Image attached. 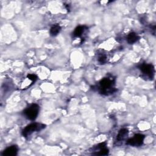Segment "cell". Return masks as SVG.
<instances>
[{
  "mask_svg": "<svg viewBox=\"0 0 156 156\" xmlns=\"http://www.w3.org/2000/svg\"><path fill=\"white\" fill-rule=\"evenodd\" d=\"M109 150L106 147L101 148V149L100 150V151L97 152H96L93 154L94 155H107L109 154Z\"/></svg>",
  "mask_w": 156,
  "mask_h": 156,
  "instance_id": "cell-11",
  "label": "cell"
},
{
  "mask_svg": "<svg viewBox=\"0 0 156 156\" xmlns=\"http://www.w3.org/2000/svg\"><path fill=\"white\" fill-rule=\"evenodd\" d=\"M46 126L38 123H33L28 125L22 131V135L24 137H28L31 136L32 133L36 131H40L44 128H45Z\"/></svg>",
  "mask_w": 156,
  "mask_h": 156,
  "instance_id": "cell-2",
  "label": "cell"
},
{
  "mask_svg": "<svg viewBox=\"0 0 156 156\" xmlns=\"http://www.w3.org/2000/svg\"><path fill=\"white\" fill-rule=\"evenodd\" d=\"M27 78L31 80L32 82H35L37 79V76L35 75H33V74H29V75H28L27 76Z\"/></svg>",
  "mask_w": 156,
  "mask_h": 156,
  "instance_id": "cell-13",
  "label": "cell"
},
{
  "mask_svg": "<svg viewBox=\"0 0 156 156\" xmlns=\"http://www.w3.org/2000/svg\"><path fill=\"white\" fill-rule=\"evenodd\" d=\"M139 39L138 35L135 32H131L127 37V41L129 44H133L138 41Z\"/></svg>",
  "mask_w": 156,
  "mask_h": 156,
  "instance_id": "cell-9",
  "label": "cell"
},
{
  "mask_svg": "<svg viewBox=\"0 0 156 156\" xmlns=\"http://www.w3.org/2000/svg\"><path fill=\"white\" fill-rule=\"evenodd\" d=\"M139 69L142 71V72L146 75L148 77H149L150 79H152L154 76L155 70L154 66L151 64H143L139 66Z\"/></svg>",
  "mask_w": 156,
  "mask_h": 156,
  "instance_id": "cell-5",
  "label": "cell"
},
{
  "mask_svg": "<svg viewBox=\"0 0 156 156\" xmlns=\"http://www.w3.org/2000/svg\"><path fill=\"white\" fill-rule=\"evenodd\" d=\"M98 61L101 64H104L106 62V57L104 55H101L99 57Z\"/></svg>",
  "mask_w": 156,
  "mask_h": 156,
  "instance_id": "cell-12",
  "label": "cell"
},
{
  "mask_svg": "<svg viewBox=\"0 0 156 156\" xmlns=\"http://www.w3.org/2000/svg\"><path fill=\"white\" fill-rule=\"evenodd\" d=\"M18 148L16 145H12L9 146L2 152L3 156H13L17 154Z\"/></svg>",
  "mask_w": 156,
  "mask_h": 156,
  "instance_id": "cell-6",
  "label": "cell"
},
{
  "mask_svg": "<svg viewBox=\"0 0 156 156\" xmlns=\"http://www.w3.org/2000/svg\"><path fill=\"white\" fill-rule=\"evenodd\" d=\"M40 107L36 104H33L28 108H26L23 112L25 117L29 120L34 121L37 117L39 113Z\"/></svg>",
  "mask_w": 156,
  "mask_h": 156,
  "instance_id": "cell-3",
  "label": "cell"
},
{
  "mask_svg": "<svg viewBox=\"0 0 156 156\" xmlns=\"http://www.w3.org/2000/svg\"><path fill=\"white\" fill-rule=\"evenodd\" d=\"M61 31V27L58 24H55L50 29L49 33L50 35L53 37L56 36Z\"/></svg>",
  "mask_w": 156,
  "mask_h": 156,
  "instance_id": "cell-10",
  "label": "cell"
},
{
  "mask_svg": "<svg viewBox=\"0 0 156 156\" xmlns=\"http://www.w3.org/2000/svg\"><path fill=\"white\" fill-rule=\"evenodd\" d=\"M114 81L113 79L106 78L100 82V92L105 95H108L109 93H113L115 90L113 88Z\"/></svg>",
  "mask_w": 156,
  "mask_h": 156,
  "instance_id": "cell-1",
  "label": "cell"
},
{
  "mask_svg": "<svg viewBox=\"0 0 156 156\" xmlns=\"http://www.w3.org/2000/svg\"><path fill=\"white\" fill-rule=\"evenodd\" d=\"M128 130L126 128L121 129L120 131H119L118 135L116 136V140L118 141V142H120V141L123 140L128 135Z\"/></svg>",
  "mask_w": 156,
  "mask_h": 156,
  "instance_id": "cell-7",
  "label": "cell"
},
{
  "mask_svg": "<svg viewBox=\"0 0 156 156\" xmlns=\"http://www.w3.org/2000/svg\"><path fill=\"white\" fill-rule=\"evenodd\" d=\"M87 28L85 26H79L73 32V36L75 37H80L83 34Z\"/></svg>",
  "mask_w": 156,
  "mask_h": 156,
  "instance_id": "cell-8",
  "label": "cell"
},
{
  "mask_svg": "<svg viewBox=\"0 0 156 156\" xmlns=\"http://www.w3.org/2000/svg\"><path fill=\"white\" fill-rule=\"evenodd\" d=\"M145 136L143 134H136L132 138L128 139L126 142V145L132 146H140L142 145L145 140Z\"/></svg>",
  "mask_w": 156,
  "mask_h": 156,
  "instance_id": "cell-4",
  "label": "cell"
}]
</instances>
